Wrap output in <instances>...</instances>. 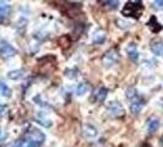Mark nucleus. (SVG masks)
<instances>
[{"mask_svg": "<svg viewBox=\"0 0 163 147\" xmlns=\"http://www.w3.org/2000/svg\"><path fill=\"white\" fill-rule=\"evenodd\" d=\"M30 139H31L32 141L43 144L44 140H45V135L42 132L41 130H38V129H32L31 132H30Z\"/></svg>", "mask_w": 163, "mask_h": 147, "instance_id": "obj_7", "label": "nucleus"}, {"mask_svg": "<svg viewBox=\"0 0 163 147\" xmlns=\"http://www.w3.org/2000/svg\"><path fill=\"white\" fill-rule=\"evenodd\" d=\"M0 94L2 97H6V98L11 97V88L2 81H0Z\"/></svg>", "mask_w": 163, "mask_h": 147, "instance_id": "obj_13", "label": "nucleus"}, {"mask_svg": "<svg viewBox=\"0 0 163 147\" xmlns=\"http://www.w3.org/2000/svg\"><path fill=\"white\" fill-rule=\"evenodd\" d=\"M118 62H119V52H118L117 49H114V48L109 49V50L104 54V57H103V64H104V66H107V67L113 66L114 64H117Z\"/></svg>", "mask_w": 163, "mask_h": 147, "instance_id": "obj_2", "label": "nucleus"}, {"mask_svg": "<svg viewBox=\"0 0 163 147\" xmlns=\"http://www.w3.org/2000/svg\"><path fill=\"white\" fill-rule=\"evenodd\" d=\"M107 94H108V90L102 86V87H98L97 91L95 92V98L98 102H104L105 98H107Z\"/></svg>", "mask_w": 163, "mask_h": 147, "instance_id": "obj_9", "label": "nucleus"}, {"mask_svg": "<svg viewBox=\"0 0 163 147\" xmlns=\"http://www.w3.org/2000/svg\"><path fill=\"white\" fill-rule=\"evenodd\" d=\"M126 54H128V57L130 58V60H133V62H136V60L139 59L137 48H136V45L133 44V43L128 45V48H126Z\"/></svg>", "mask_w": 163, "mask_h": 147, "instance_id": "obj_8", "label": "nucleus"}, {"mask_svg": "<svg viewBox=\"0 0 163 147\" xmlns=\"http://www.w3.org/2000/svg\"><path fill=\"white\" fill-rule=\"evenodd\" d=\"M17 54V50L9 43L2 42L0 45V55L4 58V59H9V58H12Z\"/></svg>", "mask_w": 163, "mask_h": 147, "instance_id": "obj_4", "label": "nucleus"}, {"mask_svg": "<svg viewBox=\"0 0 163 147\" xmlns=\"http://www.w3.org/2000/svg\"><path fill=\"white\" fill-rule=\"evenodd\" d=\"M103 4H108V6L110 7H117L119 5V1H104Z\"/></svg>", "mask_w": 163, "mask_h": 147, "instance_id": "obj_21", "label": "nucleus"}, {"mask_svg": "<svg viewBox=\"0 0 163 147\" xmlns=\"http://www.w3.org/2000/svg\"><path fill=\"white\" fill-rule=\"evenodd\" d=\"M143 11V5L141 1H129L124 5L122 14L126 17H140Z\"/></svg>", "mask_w": 163, "mask_h": 147, "instance_id": "obj_1", "label": "nucleus"}, {"mask_svg": "<svg viewBox=\"0 0 163 147\" xmlns=\"http://www.w3.org/2000/svg\"><path fill=\"white\" fill-rule=\"evenodd\" d=\"M10 10H11V7H10L9 5H6V4L0 5V21H1V20H4L5 17H7V16H9Z\"/></svg>", "mask_w": 163, "mask_h": 147, "instance_id": "obj_15", "label": "nucleus"}, {"mask_svg": "<svg viewBox=\"0 0 163 147\" xmlns=\"http://www.w3.org/2000/svg\"><path fill=\"white\" fill-rule=\"evenodd\" d=\"M23 70H14V71H10L9 74H7V77L10 79V80H19L21 79L22 76H23Z\"/></svg>", "mask_w": 163, "mask_h": 147, "instance_id": "obj_16", "label": "nucleus"}, {"mask_svg": "<svg viewBox=\"0 0 163 147\" xmlns=\"http://www.w3.org/2000/svg\"><path fill=\"white\" fill-rule=\"evenodd\" d=\"M64 74H65V76H68L69 79H75V77L77 76V74H79V70H77L76 67H71V69H66Z\"/></svg>", "mask_w": 163, "mask_h": 147, "instance_id": "obj_17", "label": "nucleus"}, {"mask_svg": "<svg viewBox=\"0 0 163 147\" xmlns=\"http://www.w3.org/2000/svg\"><path fill=\"white\" fill-rule=\"evenodd\" d=\"M92 41H93L95 44H103L104 41H105V32L102 31V30L96 31L93 37H92Z\"/></svg>", "mask_w": 163, "mask_h": 147, "instance_id": "obj_10", "label": "nucleus"}, {"mask_svg": "<svg viewBox=\"0 0 163 147\" xmlns=\"http://www.w3.org/2000/svg\"><path fill=\"white\" fill-rule=\"evenodd\" d=\"M25 145H26L25 140H23V139H19V140L15 141V144H14L12 147H25Z\"/></svg>", "mask_w": 163, "mask_h": 147, "instance_id": "obj_20", "label": "nucleus"}, {"mask_svg": "<svg viewBox=\"0 0 163 147\" xmlns=\"http://www.w3.org/2000/svg\"><path fill=\"white\" fill-rule=\"evenodd\" d=\"M153 4H155V6H156V7H158V9H163V1H162V0L155 1Z\"/></svg>", "mask_w": 163, "mask_h": 147, "instance_id": "obj_22", "label": "nucleus"}, {"mask_svg": "<svg viewBox=\"0 0 163 147\" xmlns=\"http://www.w3.org/2000/svg\"><path fill=\"white\" fill-rule=\"evenodd\" d=\"M4 109H5V107H4V105H0V114L2 113V110H4Z\"/></svg>", "mask_w": 163, "mask_h": 147, "instance_id": "obj_23", "label": "nucleus"}, {"mask_svg": "<svg viewBox=\"0 0 163 147\" xmlns=\"http://www.w3.org/2000/svg\"><path fill=\"white\" fill-rule=\"evenodd\" d=\"M88 90H90V87H88V85L87 84H79L77 85V87H76V96H79V97H81L83 96L85 93H87L88 92Z\"/></svg>", "mask_w": 163, "mask_h": 147, "instance_id": "obj_14", "label": "nucleus"}, {"mask_svg": "<svg viewBox=\"0 0 163 147\" xmlns=\"http://www.w3.org/2000/svg\"><path fill=\"white\" fill-rule=\"evenodd\" d=\"M151 50L155 55L157 57H163V43L162 42H156L151 45Z\"/></svg>", "mask_w": 163, "mask_h": 147, "instance_id": "obj_12", "label": "nucleus"}, {"mask_svg": "<svg viewBox=\"0 0 163 147\" xmlns=\"http://www.w3.org/2000/svg\"><path fill=\"white\" fill-rule=\"evenodd\" d=\"M160 127V120L157 118H151L148 122H147V130L148 132H156Z\"/></svg>", "mask_w": 163, "mask_h": 147, "instance_id": "obj_11", "label": "nucleus"}, {"mask_svg": "<svg viewBox=\"0 0 163 147\" xmlns=\"http://www.w3.org/2000/svg\"><path fill=\"white\" fill-rule=\"evenodd\" d=\"M107 109H108V113L112 115V117H114V118H119V117H122L124 115V113H125V110H124V107L122 105V103H119V102H109V104L107 107Z\"/></svg>", "mask_w": 163, "mask_h": 147, "instance_id": "obj_3", "label": "nucleus"}, {"mask_svg": "<svg viewBox=\"0 0 163 147\" xmlns=\"http://www.w3.org/2000/svg\"><path fill=\"white\" fill-rule=\"evenodd\" d=\"M126 97L129 98V99H134V98H136L137 97V93H136V90L135 88H129L128 91H126Z\"/></svg>", "mask_w": 163, "mask_h": 147, "instance_id": "obj_18", "label": "nucleus"}, {"mask_svg": "<svg viewBox=\"0 0 163 147\" xmlns=\"http://www.w3.org/2000/svg\"><path fill=\"white\" fill-rule=\"evenodd\" d=\"M0 147H6V146H0Z\"/></svg>", "mask_w": 163, "mask_h": 147, "instance_id": "obj_25", "label": "nucleus"}, {"mask_svg": "<svg viewBox=\"0 0 163 147\" xmlns=\"http://www.w3.org/2000/svg\"><path fill=\"white\" fill-rule=\"evenodd\" d=\"M143 101L137 96L136 98H134L133 101H131V104H130V110H131V113L133 114H139L140 112H141V109H142L143 107Z\"/></svg>", "mask_w": 163, "mask_h": 147, "instance_id": "obj_6", "label": "nucleus"}, {"mask_svg": "<svg viewBox=\"0 0 163 147\" xmlns=\"http://www.w3.org/2000/svg\"><path fill=\"white\" fill-rule=\"evenodd\" d=\"M42 145H43V144H40V142H36V141L30 140L28 142H26L25 147H42Z\"/></svg>", "mask_w": 163, "mask_h": 147, "instance_id": "obj_19", "label": "nucleus"}, {"mask_svg": "<svg viewBox=\"0 0 163 147\" xmlns=\"http://www.w3.org/2000/svg\"><path fill=\"white\" fill-rule=\"evenodd\" d=\"M0 136H1V130H0Z\"/></svg>", "mask_w": 163, "mask_h": 147, "instance_id": "obj_24", "label": "nucleus"}, {"mask_svg": "<svg viewBox=\"0 0 163 147\" xmlns=\"http://www.w3.org/2000/svg\"><path fill=\"white\" fill-rule=\"evenodd\" d=\"M81 132L85 137H88V139H93L98 135L97 132V129L95 126H92L91 124H83L81 126Z\"/></svg>", "mask_w": 163, "mask_h": 147, "instance_id": "obj_5", "label": "nucleus"}]
</instances>
